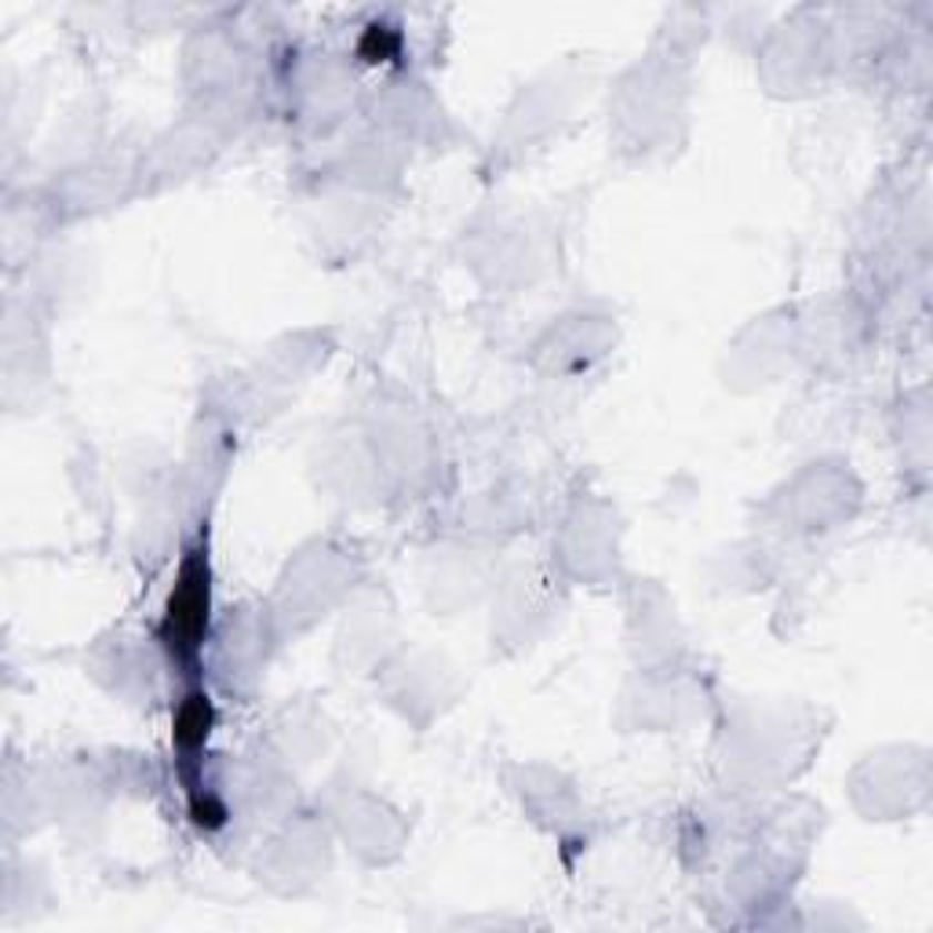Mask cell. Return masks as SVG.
Instances as JSON below:
<instances>
[{
	"label": "cell",
	"instance_id": "obj_3",
	"mask_svg": "<svg viewBox=\"0 0 933 933\" xmlns=\"http://www.w3.org/2000/svg\"><path fill=\"white\" fill-rule=\"evenodd\" d=\"M357 51H362L365 62H387L402 51V37H398V30H391V26H368Z\"/></svg>",
	"mask_w": 933,
	"mask_h": 933
},
{
	"label": "cell",
	"instance_id": "obj_4",
	"mask_svg": "<svg viewBox=\"0 0 933 933\" xmlns=\"http://www.w3.org/2000/svg\"><path fill=\"white\" fill-rule=\"evenodd\" d=\"M190 817H194L201 828H220L226 821V810L212 795H194V802H190Z\"/></svg>",
	"mask_w": 933,
	"mask_h": 933
},
{
	"label": "cell",
	"instance_id": "obj_1",
	"mask_svg": "<svg viewBox=\"0 0 933 933\" xmlns=\"http://www.w3.org/2000/svg\"><path fill=\"white\" fill-rule=\"evenodd\" d=\"M209 598H212L209 555L194 551L183 561V569H179L175 591L169 598V609H164V623H161V638L172 653L190 657L201 646V635L209 628Z\"/></svg>",
	"mask_w": 933,
	"mask_h": 933
},
{
	"label": "cell",
	"instance_id": "obj_2",
	"mask_svg": "<svg viewBox=\"0 0 933 933\" xmlns=\"http://www.w3.org/2000/svg\"><path fill=\"white\" fill-rule=\"evenodd\" d=\"M212 726H215V708H212L209 693H190L175 711V726H172L175 744L183 751H197L204 740H209Z\"/></svg>",
	"mask_w": 933,
	"mask_h": 933
}]
</instances>
